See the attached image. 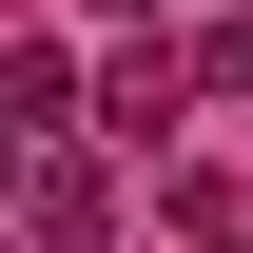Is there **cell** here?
<instances>
[{
	"instance_id": "3",
	"label": "cell",
	"mask_w": 253,
	"mask_h": 253,
	"mask_svg": "<svg viewBox=\"0 0 253 253\" xmlns=\"http://www.w3.org/2000/svg\"><path fill=\"white\" fill-rule=\"evenodd\" d=\"M117 20H136V0H117Z\"/></svg>"
},
{
	"instance_id": "1",
	"label": "cell",
	"mask_w": 253,
	"mask_h": 253,
	"mask_svg": "<svg viewBox=\"0 0 253 253\" xmlns=\"http://www.w3.org/2000/svg\"><path fill=\"white\" fill-rule=\"evenodd\" d=\"M0 214L59 234V253H97V234H117V195H97V156H39V136H20V156H0Z\"/></svg>"
},
{
	"instance_id": "2",
	"label": "cell",
	"mask_w": 253,
	"mask_h": 253,
	"mask_svg": "<svg viewBox=\"0 0 253 253\" xmlns=\"http://www.w3.org/2000/svg\"><path fill=\"white\" fill-rule=\"evenodd\" d=\"M175 97H195V59H117V78H97V117H117V136H156Z\"/></svg>"
}]
</instances>
